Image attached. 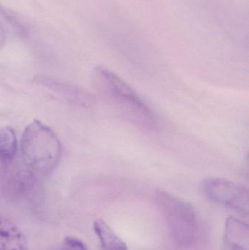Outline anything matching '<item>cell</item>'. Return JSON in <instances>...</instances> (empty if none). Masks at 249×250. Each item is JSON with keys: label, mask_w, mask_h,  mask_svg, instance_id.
I'll return each instance as SVG.
<instances>
[{"label": "cell", "mask_w": 249, "mask_h": 250, "mask_svg": "<svg viewBox=\"0 0 249 250\" xmlns=\"http://www.w3.org/2000/svg\"><path fill=\"white\" fill-rule=\"evenodd\" d=\"M58 250H89L84 242L73 236H67L61 242Z\"/></svg>", "instance_id": "cell-8"}, {"label": "cell", "mask_w": 249, "mask_h": 250, "mask_svg": "<svg viewBox=\"0 0 249 250\" xmlns=\"http://www.w3.org/2000/svg\"><path fill=\"white\" fill-rule=\"evenodd\" d=\"M20 150L25 164L32 171L43 176L55 170L62 156L58 136L49 126L36 120L23 131Z\"/></svg>", "instance_id": "cell-2"}, {"label": "cell", "mask_w": 249, "mask_h": 250, "mask_svg": "<svg viewBox=\"0 0 249 250\" xmlns=\"http://www.w3.org/2000/svg\"><path fill=\"white\" fill-rule=\"evenodd\" d=\"M200 190L206 198L216 204L249 214V190L240 184L222 178H208L202 182Z\"/></svg>", "instance_id": "cell-3"}, {"label": "cell", "mask_w": 249, "mask_h": 250, "mask_svg": "<svg viewBox=\"0 0 249 250\" xmlns=\"http://www.w3.org/2000/svg\"><path fill=\"white\" fill-rule=\"evenodd\" d=\"M6 42V35L4 32V28L2 25L0 23V49L3 48L5 45Z\"/></svg>", "instance_id": "cell-9"}, {"label": "cell", "mask_w": 249, "mask_h": 250, "mask_svg": "<svg viewBox=\"0 0 249 250\" xmlns=\"http://www.w3.org/2000/svg\"><path fill=\"white\" fill-rule=\"evenodd\" d=\"M93 229L100 242L102 250H128L125 242L115 234L103 220H95Z\"/></svg>", "instance_id": "cell-6"}, {"label": "cell", "mask_w": 249, "mask_h": 250, "mask_svg": "<svg viewBox=\"0 0 249 250\" xmlns=\"http://www.w3.org/2000/svg\"><path fill=\"white\" fill-rule=\"evenodd\" d=\"M249 227L241 220L230 217L226 222L225 242L231 250H249Z\"/></svg>", "instance_id": "cell-5"}, {"label": "cell", "mask_w": 249, "mask_h": 250, "mask_svg": "<svg viewBox=\"0 0 249 250\" xmlns=\"http://www.w3.org/2000/svg\"><path fill=\"white\" fill-rule=\"evenodd\" d=\"M18 151V141L14 129L4 126L0 129V161L9 163L15 158Z\"/></svg>", "instance_id": "cell-7"}, {"label": "cell", "mask_w": 249, "mask_h": 250, "mask_svg": "<svg viewBox=\"0 0 249 250\" xmlns=\"http://www.w3.org/2000/svg\"><path fill=\"white\" fill-rule=\"evenodd\" d=\"M94 83L102 96L123 117L133 124L155 129L157 120L138 94L119 76L104 67L95 68Z\"/></svg>", "instance_id": "cell-1"}, {"label": "cell", "mask_w": 249, "mask_h": 250, "mask_svg": "<svg viewBox=\"0 0 249 250\" xmlns=\"http://www.w3.org/2000/svg\"><path fill=\"white\" fill-rule=\"evenodd\" d=\"M0 250H29L27 239L10 219L0 215Z\"/></svg>", "instance_id": "cell-4"}]
</instances>
